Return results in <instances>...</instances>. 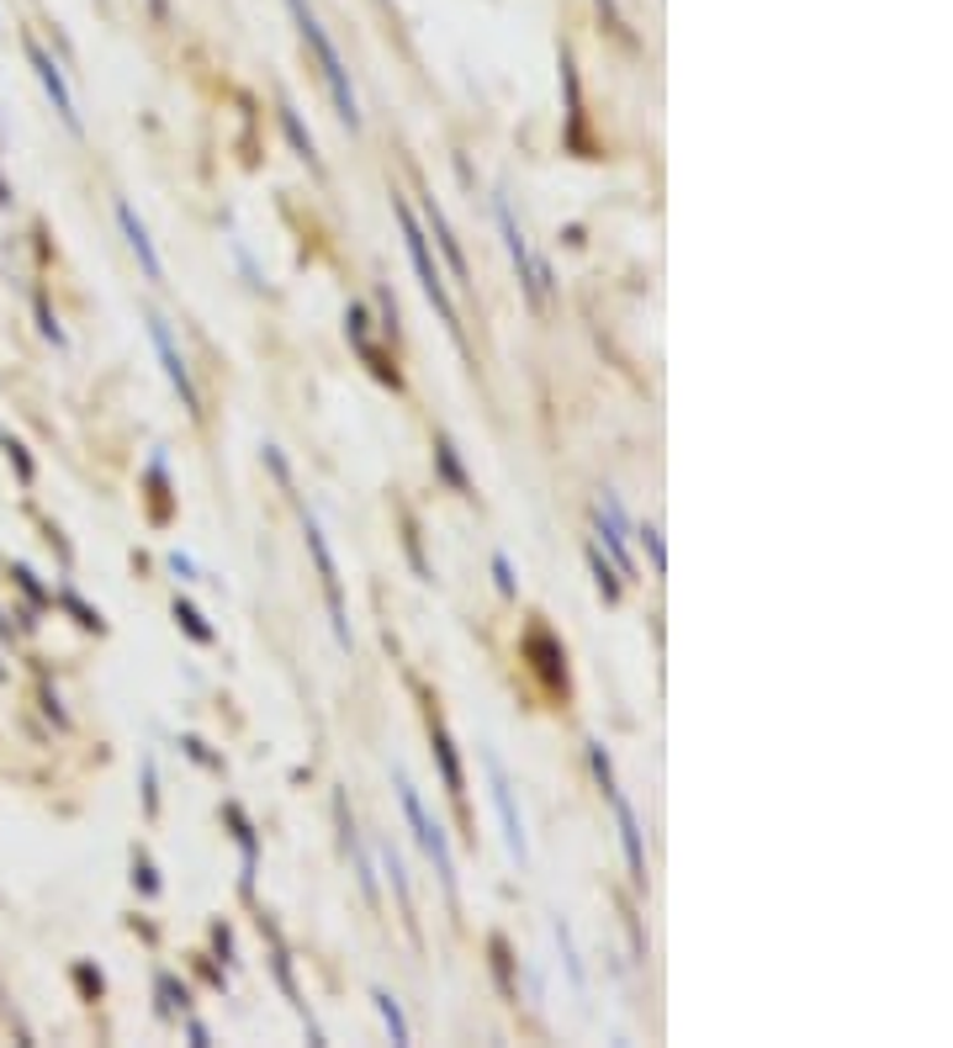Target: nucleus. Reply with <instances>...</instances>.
<instances>
[{
  "label": "nucleus",
  "mask_w": 953,
  "mask_h": 1048,
  "mask_svg": "<svg viewBox=\"0 0 953 1048\" xmlns=\"http://www.w3.org/2000/svg\"><path fill=\"white\" fill-rule=\"evenodd\" d=\"M159 996H164V1016L186 1011V985H175V974H159Z\"/></svg>",
  "instance_id": "obj_22"
},
{
  "label": "nucleus",
  "mask_w": 953,
  "mask_h": 1048,
  "mask_svg": "<svg viewBox=\"0 0 953 1048\" xmlns=\"http://www.w3.org/2000/svg\"><path fill=\"white\" fill-rule=\"evenodd\" d=\"M435 758H440V773H445V789L461 800L467 795V778H461V763H456V747H450V736L435 726Z\"/></svg>",
  "instance_id": "obj_14"
},
{
  "label": "nucleus",
  "mask_w": 953,
  "mask_h": 1048,
  "mask_svg": "<svg viewBox=\"0 0 953 1048\" xmlns=\"http://www.w3.org/2000/svg\"><path fill=\"white\" fill-rule=\"evenodd\" d=\"M149 339H154V355H159V365H164V376H170V387L181 392V408H186L191 419H201V398H197V387H191L186 355L175 350V334H170V323L159 319V313H149Z\"/></svg>",
  "instance_id": "obj_6"
},
{
  "label": "nucleus",
  "mask_w": 953,
  "mask_h": 1048,
  "mask_svg": "<svg viewBox=\"0 0 953 1048\" xmlns=\"http://www.w3.org/2000/svg\"><path fill=\"white\" fill-rule=\"evenodd\" d=\"M228 821H234V837H238V847H244V879H238V889L255 895V826L244 821L238 806H228Z\"/></svg>",
  "instance_id": "obj_13"
},
{
  "label": "nucleus",
  "mask_w": 953,
  "mask_h": 1048,
  "mask_svg": "<svg viewBox=\"0 0 953 1048\" xmlns=\"http://www.w3.org/2000/svg\"><path fill=\"white\" fill-rule=\"evenodd\" d=\"M371 1001H376V1011H382V1022H387V1033H393V1044H408V1022H403V1007H397V1001H393V996H387V990H376Z\"/></svg>",
  "instance_id": "obj_17"
},
{
  "label": "nucleus",
  "mask_w": 953,
  "mask_h": 1048,
  "mask_svg": "<svg viewBox=\"0 0 953 1048\" xmlns=\"http://www.w3.org/2000/svg\"><path fill=\"white\" fill-rule=\"evenodd\" d=\"M117 223H122V234H127V249H133L138 265H144V276H149V282H164V260L154 254V239H149L144 217L133 212V202H117Z\"/></svg>",
  "instance_id": "obj_11"
},
{
  "label": "nucleus",
  "mask_w": 953,
  "mask_h": 1048,
  "mask_svg": "<svg viewBox=\"0 0 953 1048\" xmlns=\"http://www.w3.org/2000/svg\"><path fill=\"white\" fill-rule=\"evenodd\" d=\"M302 535H308V551H313V566H318V583H323V599H329V620H334V636L339 646H350V625H345V594H339V566H334V551L323 540L313 514H302Z\"/></svg>",
  "instance_id": "obj_5"
},
{
  "label": "nucleus",
  "mask_w": 953,
  "mask_h": 1048,
  "mask_svg": "<svg viewBox=\"0 0 953 1048\" xmlns=\"http://www.w3.org/2000/svg\"><path fill=\"white\" fill-rule=\"evenodd\" d=\"M609 806H615V826H620V847H626V863H631V885L646 889V843H641V821H635L631 800L620 789H609Z\"/></svg>",
  "instance_id": "obj_8"
},
{
  "label": "nucleus",
  "mask_w": 953,
  "mask_h": 1048,
  "mask_svg": "<svg viewBox=\"0 0 953 1048\" xmlns=\"http://www.w3.org/2000/svg\"><path fill=\"white\" fill-rule=\"evenodd\" d=\"M493 217H498V234H504V244H509V260H515V271H519V282H524V291H530V302L541 308V302H546V291H552V271H546V260H535V254H530V244H524V234H519V223H515L509 197H493Z\"/></svg>",
  "instance_id": "obj_4"
},
{
  "label": "nucleus",
  "mask_w": 953,
  "mask_h": 1048,
  "mask_svg": "<svg viewBox=\"0 0 953 1048\" xmlns=\"http://www.w3.org/2000/svg\"><path fill=\"white\" fill-rule=\"evenodd\" d=\"M281 122H286V138H292V144H297V154H302V160H308V164H313V170H318L313 138H308V133H302V122H297V112H292V107H281Z\"/></svg>",
  "instance_id": "obj_20"
},
{
  "label": "nucleus",
  "mask_w": 953,
  "mask_h": 1048,
  "mask_svg": "<svg viewBox=\"0 0 953 1048\" xmlns=\"http://www.w3.org/2000/svg\"><path fill=\"white\" fill-rule=\"evenodd\" d=\"M175 620L186 625V636H191V641L212 646V625H207V620H201V614H197V604H186V599H175Z\"/></svg>",
  "instance_id": "obj_18"
},
{
  "label": "nucleus",
  "mask_w": 953,
  "mask_h": 1048,
  "mask_svg": "<svg viewBox=\"0 0 953 1048\" xmlns=\"http://www.w3.org/2000/svg\"><path fill=\"white\" fill-rule=\"evenodd\" d=\"M382 863H387V874H393V889L397 900H403V911H413V895H408V874H403V858H397L393 843H382Z\"/></svg>",
  "instance_id": "obj_19"
},
{
  "label": "nucleus",
  "mask_w": 953,
  "mask_h": 1048,
  "mask_svg": "<svg viewBox=\"0 0 953 1048\" xmlns=\"http://www.w3.org/2000/svg\"><path fill=\"white\" fill-rule=\"evenodd\" d=\"M641 535H646V551H652V566L663 572V535H657V524H646Z\"/></svg>",
  "instance_id": "obj_24"
},
{
  "label": "nucleus",
  "mask_w": 953,
  "mask_h": 1048,
  "mask_svg": "<svg viewBox=\"0 0 953 1048\" xmlns=\"http://www.w3.org/2000/svg\"><path fill=\"white\" fill-rule=\"evenodd\" d=\"M493 577H498V594H504V599H515V566H509L504 551L493 557Z\"/></svg>",
  "instance_id": "obj_23"
},
{
  "label": "nucleus",
  "mask_w": 953,
  "mask_h": 1048,
  "mask_svg": "<svg viewBox=\"0 0 953 1048\" xmlns=\"http://www.w3.org/2000/svg\"><path fill=\"white\" fill-rule=\"evenodd\" d=\"M149 11H154V16H170V0H149Z\"/></svg>",
  "instance_id": "obj_28"
},
{
  "label": "nucleus",
  "mask_w": 953,
  "mask_h": 1048,
  "mask_svg": "<svg viewBox=\"0 0 953 1048\" xmlns=\"http://www.w3.org/2000/svg\"><path fill=\"white\" fill-rule=\"evenodd\" d=\"M487 778H493V806H498V815H504V837H509V852H515L519 863L530 858V843H524V821H519V810H515V789H509V773H504V763L487 752Z\"/></svg>",
  "instance_id": "obj_7"
},
{
  "label": "nucleus",
  "mask_w": 953,
  "mask_h": 1048,
  "mask_svg": "<svg viewBox=\"0 0 953 1048\" xmlns=\"http://www.w3.org/2000/svg\"><path fill=\"white\" fill-rule=\"evenodd\" d=\"M27 59H33V70H38V80H42V90L53 96V112L64 117V127L70 133H79V112H75V96H70V85H64V75H59V64L42 53V42H33L27 38Z\"/></svg>",
  "instance_id": "obj_9"
},
{
  "label": "nucleus",
  "mask_w": 953,
  "mask_h": 1048,
  "mask_svg": "<svg viewBox=\"0 0 953 1048\" xmlns=\"http://www.w3.org/2000/svg\"><path fill=\"white\" fill-rule=\"evenodd\" d=\"M556 948H561V964H567V980H572V990H589V980H583V964H578V948H572V932L556 922Z\"/></svg>",
  "instance_id": "obj_16"
},
{
  "label": "nucleus",
  "mask_w": 953,
  "mask_h": 1048,
  "mask_svg": "<svg viewBox=\"0 0 953 1048\" xmlns=\"http://www.w3.org/2000/svg\"><path fill=\"white\" fill-rule=\"evenodd\" d=\"M435 461H440V472H445V483L467 492V472L456 466V456H450V440H440V445H435Z\"/></svg>",
  "instance_id": "obj_21"
},
{
  "label": "nucleus",
  "mask_w": 953,
  "mask_h": 1048,
  "mask_svg": "<svg viewBox=\"0 0 953 1048\" xmlns=\"http://www.w3.org/2000/svg\"><path fill=\"white\" fill-rule=\"evenodd\" d=\"M424 217H430V234H435V239H440V249H445V260H450V276H456V282H461V286H472V282H467V276H472V271H467V254H461V244L450 239V223H445V212H440V207H435V197L424 202Z\"/></svg>",
  "instance_id": "obj_12"
},
{
  "label": "nucleus",
  "mask_w": 953,
  "mask_h": 1048,
  "mask_svg": "<svg viewBox=\"0 0 953 1048\" xmlns=\"http://www.w3.org/2000/svg\"><path fill=\"white\" fill-rule=\"evenodd\" d=\"M397 800H403V815H408L419 847L435 858V874H440V885H445V895H456V858H450V843H445V826L430 821V810H424V800H419V789L408 784V773H397Z\"/></svg>",
  "instance_id": "obj_3"
},
{
  "label": "nucleus",
  "mask_w": 953,
  "mask_h": 1048,
  "mask_svg": "<svg viewBox=\"0 0 953 1048\" xmlns=\"http://www.w3.org/2000/svg\"><path fill=\"white\" fill-rule=\"evenodd\" d=\"M397 228H403V244H408V260H413V271H419V286H424V297L435 302V313L440 323L461 339V319H456V308H450V291H445V282H440V265H435V254H430V239H424V228H419V217L408 212V202H397Z\"/></svg>",
  "instance_id": "obj_2"
},
{
  "label": "nucleus",
  "mask_w": 953,
  "mask_h": 1048,
  "mask_svg": "<svg viewBox=\"0 0 953 1048\" xmlns=\"http://www.w3.org/2000/svg\"><path fill=\"white\" fill-rule=\"evenodd\" d=\"M138 885H144V895H154V889H159L154 863H149V858H138Z\"/></svg>",
  "instance_id": "obj_26"
},
{
  "label": "nucleus",
  "mask_w": 953,
  "mask_h": 1048,
  "mask_svg": "<svg viewBox=\"0 0 953 1048\" xmlns=\"http://www.w3.org/2000/svg\"><path fill=\"white\" fill-rule=\"evenodd\" d=\"M181 747H186V752H191L197 763H207V768H223V763H218V758H212V752H207V741H197V736H186Z\"/></svg>",
  "instance_id": "obj_25"
},
{
  "label": "nucleus",
  "mask_w": 953,
  "mask_h": 1048,
  "mask_svg": "<svg viewBox=\"0 0 953 1048\" xmlns=\"http://www.w3.org/2000/svg\"><path fill=\"white\" fill-rule=\"evenodd\" d=\"M594 529H598V540L609 546V557H615V572H635L631 551H626V509H620V498H615V492H604V498H598Z\"/></svg>",
  "instance_id": "obj_10"
},
{
  "label": "nucleus",
  "mask_w": 953,
  "mask_h": 1048,
  "mask_svg": "<svg viewBox=\"0 0 953 1048\" xmlns=\"http://www.w3.org/2000/svg\"><path fill=\"white\" fill-rule=\"evenodd\" d=\"M589 566H594V583H598V594H604V604H615V599H620V577H615V566L604 562L598 546H589Z\"/></svg>",
  "instance_id": "obj_15"
},
{
  "label": "nucleus",
  "mask_w": 953,
  "mask_h": 1048,
  "mask_svg": "<svg viewBox=\"0 0 953 1048\" xmlns=\"http://www.w3.org/2000/svg\"><path fill=\"white\" fill-rule=\"evenodd\" d=\"M186 1038H191L197 1048H207V1027H201V1022H186Z\"/></svg>",
  "instance_id": "obj_27"
},
{
  "label": "nucleus",
  "mask_w": 953,
  "mask_h": 1048,
  "mask_svg": "<svg viewBox=\"0 0 953 1048\" xmlns=\"http://www.w3.org/2000/svg\"><path fill=\"white\" fill-rule=\"evenodd\" d=\"M286 5H292V16H297V33H302V42L313 48V59H318V70H323V80H329V96H334V107H339L345 127H360L356 85H350V70H345V59H339L334 38L323 33V22L313 16V5H308V0H286Z\"/></svg>",
  "instance_id": "obj_1"
}]
</instances>
